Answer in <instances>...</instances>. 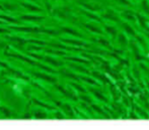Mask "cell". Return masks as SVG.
<instances>
[{"label":"cell","instance_id":"6da1fadb","mask_svg":"<svg viewBox=\"0 0 149 130\" xmlns=\"http://www.w3.org/2000/svg\"><path fill=\"white\" fill-rule=\"evenodd\" d=\"M8 54L9 56H13V58H19V60L24 61V62L29 63V64H30V65H33V66L39 67V68H41L42 70H44V71H48V72H50V73H57V72H55V71H54L53 69L49 68V67H47V66H44V65L40 64V63L36 62V61H33V60H30V58H26V56H22V54Z\"/></svg>","mask_w":149,"mask_h":130},{"label":"cell","instance_id":"7a4b0ae2","mask_svg":"<svg viewBox=\"0 0 149 130\" xmlns=\"http://www.w3.org/2000/svg\"><path fill=\"white\" fill-rule=\"evenodd\" d=\"M33 75L35 77H37V78H39L41 80H44V81H47V82L52 83V84H56V82H57V79H56V78H54V77H52V76H49V75H47V74H44V73H36V72H33Z\"/></svg>","mask_w":149,"mask_h":130},{"label":"cell","instance_id":"3957f363","mask_svg":"<svg viewBox=\"0 0 149 130\" xmlns=\"http://www.w3.org/2000/svg\"><path fill=\"white\" fill-rule=\"evenodd\" d=\"M102 17L106 18V19L112 20V21H116V22H120V17L115 13L113 10H108L106 13L102 14Z\"/></svg>","mask_w":149,"mask_h":130},{"label":"cell","instance_id":"277c9868","mask_svg":"<svg viewBox=\"0 0 149 130\" xmlns=\"http://www.w3.org/2000/svg\"><path fill=\"white\" fill-rule=\"evenodd\" d=\"M43 60L45 61L46 63H48L49 65H52L54 67H62L64 65V63L61 62V61L55 60V58H51V56H44Z\"/></svg>","mask_w":149,"mask_h":130},{"label":"cell","instance_id":"5b68a950","mask_svg":"<svg viewBox=\"0 0 149 130\" xmlns=\"http://www.w3.org/2000/svg\"><path fill=\"white\" fill-rule=\"evenodd\" d=\"M122 16L125 19H127L128 21H136L137 20L136 14L134 12H132L131 10H125V11H123L122 12Z\"/></svg>","mask_w":149,"mask_h":130},{"label":"cell","instance_id":"8992f818","mask_svg":"<svg viewBox=\"0 0 149 130\" xmlns=\"http://www.w3.org/2000/svg\"><path fill=\"white\" fill-rule=\"evenodd\" d=\"M56 88H57L58 90L61 92L62 94H64V96H66V97H68L69 99H72V100H76L77 98L75 97V95H73L71 92H69L68 90H66L64 87H62V86H60V85H56Z\"/></svg>","mask_w":149,"mask_h":130},{"label":"cell","instance_id":"52a82bcc","mask_svg":"<svg viewBox=\"0 0 149 130\" xmlns=\"http://www.w3.org/2000/svg\"><path fill=\"white\" fill-rule=\"evenodd\" d=\"M62 32H66V33H69V34L73 35V36H77V37H82V34L80 32H78L77 30L73 28H70V27H62L61 28Z\"/></svg>","mask_w":149,"mask_h":130},{"label":"cell","instance_id":"ba28073f","mask_svg":"<svg viewBox=\"0 0 149 130\" xmlns=\"http://www.w3.org/2000/svg\"><path fill=\"white\" fill-rule=\"evenodd\" d=\"M44 16L41 15H24V16H20V19H24V20H31V21H40V20H43L44 19Z\"/></svg>","mask_w":149,"mask_h":130},{"label":"cell","instance_id":"9c48e42d","mask_svg":"<svg viewBox=\"0 0 149 130\" xmlns=\"http://www.w3.org/2000/svg\"><path fill=\"white\" fill-rule=\"evenodd\" d=\"M91 91V93L93 94V96L96 98V99H98L100 101H102V102H108V99H107L106 97L104 96V94L102 93H100L98 90H95V89H91L90 90Z\"/></svg>","mask_w":149,"mask_h":130},{"label":"cell","instance_id":"30bf717a","mask_svg":"<svg viewBox=\"0 0 149 130\" xmlns=\"http://www.w3.org/2000/svg\"><path fill=\"white\" fill-rule=\"evenodd\" d=\"M61 108L63 109V111L66 113V115L68 117H70V118H73V117H74V113H73V110H72V108H71L70 105H68V104L61 105Z\"/></svg>","mask_w":149,"mask_h":130},{"label":"cell","instance_id":"8fae6325","mask_svg":"<svg viewBox=\"0 0 149 130\" xmlns=\"http://www.w3.org/2000/svg\"><path fill=\"white\" fill-rule=\"evenodd\" d=\"M64 41L65 43H70V45H78V47H87V45L83 41H80L78 39H62Z\"/></svg>","mask_w":149,"mask_h":130},{"label":"cell","instance_id":"7c38bea8","mask_svg":"<svg viewBox=\"0 0 149 130\" xmlns=\"http://www.w3.org/2000/svg\"><path fill=\"white\" fill-rule=\"evenodd\" d=\"M122 27H123L124 31H126L128 34L132 35V36H136L135 30H134V28L131 25H129L128 23H122Z\"/></svg>","mask_w":149,"mask_h":130},{"label":"cell","instance_id":"4fadbf2b","mask_svg":"<svg viewBox=\"0 0 149 130\" xmlns=\"http://www.w3.org/2000/svg\"><path fill=\"white\" fill-rule=\"evenodd\" d=\"M85 27L86 28H88L91 32H94V33H97V34H102V30L98 26H96V25H94V24H92V23H87V24H85Z\"/></svg>","mask_w":149,"mask_h":130},{"label":"cell","instance_id":"5bb4252c","mask_svg":"<svg viewBox=\"0 0 149 130\" xmlns=\"http://www.w3.org/2000/svg\"><path fill=\"white\" fill-rule=\"evenodd\" d=\"M118 43L121 47H125L128 45V39L124 33H119L118 34Z\"/></svg>","mask_w":149,"mask_h":130},{"label":"cell","instance_id":"9a60e30c","mask_svg":"<svg viewBox=\"0 0 149 130\" xmlns=\"http://www.w3.org/2000/svg\"><path fill=\"white\" fill-rule=\"evenodd\" d=\"M22 5L24 6V7L26 8V9L29 10H31V11H37V12H42L43 11V9H41V8H39L38 6H35V5H31L30 3H26V2H22Z\"/></svg>","mask_w":149,"mask_h":130},{"label":"cell","instance_id":"2e32d148","mask_svg":"<svg viewBox=\"0 0 149 130\" xmlns=\"http://www.w3.org/2000/svg\"><path fill=\"white\" fill-rule=\"evenodd\" d=\"M104 30L107 31V33H109V34L112 35V36H116V35L118 34V30H117L114 26L106 25L104 26Z\"/></svg>","mask_w":149,"mask_h":130},{"label":"cell","instance_id":"e0dca14e","mask_svg":"<svg viewBox=\"0 0 149 130\" xmlns=\"http://www.w3.org/2000/svg\"><path fill=\"white\" fill-rule=\"evenodd\" d=\"M136 17H137V20L139 21L140 25L143 27V28H147V19H146L144 16L139 15V14H136Z\"/></svg>","mask_w":149,"mask_h":130},{"label":"cell","instance_id":"ac0fdd59","mask_svg":"<svg viewBox=\"0 0 149 130\" xmlns=\"http://www.w3.org/2000/svg\"><path fill=\"white\" fill-rule=\"evenodd\" d=\"M140 5H141V9L143 10L147 15H149V2H148V0H141Z\"/></svg>","mask_w":149,"mask_h":130},{"label":"cell","instance_id":"d6986e66","mask_svg":"<svg viewBox=\"0 0 149 130\" xmlns=\"http://www.w3.org/2000/svg\"><path fill=\"white\" fill-rule=\"evenodd\" d=\"M70 68L74 69V70L78 71V72H80V73H84V74H89L88 70H86V69L83 68V67L77 66V65H73V64H71V65H70Z\"/></svg>","mask_w":149,"mask_h":130},{"label":"cell","instance_id":"ffe728a7","mask_svg":"<svg viewBox=\"0 0 149 130\" xmlns=\"http://www.w3.org/2000/svg\"><path fill=\"white\" fill-rule=\"evenodd\" d=\"M33 101L36 105H39V106L43 107V108H45V109H48V110H54V107L49 106V105L43 103V102H41V101H38V100H36V99H33Z\"/></svg>","mask_w":149,"mask_h":130},{"label":"cell","instance_id":"44dd1931","mask_svg":"<svg viewBox=\"0 0 149 130\" xmlns=\"http://www.w3.org/2000/svg\"><path fill=\"white\" fill-rule=\"evenodd\" d=\"M80 80H82V81L86 82V83H88V84H91V85L97 86V83H96L95 80L92 79V78H89V77H86V76H81V77H80Z\"/></svg>","mask_w":149,"mask_h":130},{"label":"cell","instance_id":"7402d4cb","mask_svg":"<svg viewBox=\"0 0 149 130\" xmlns=\"http://www.w3.org/2000/svg\"><path fill=\"white\" fill-rule=\"evenodd\" d=\"M66 60H69V61H73V62H77V63H81V64H85V65H87V64H89V62L88 61H86V60H83V58H73V56H67L66 58Z\"/></svg>","mask_w":149,"mask_h":130},{"label":"cell","instance_id":"603a6c76","mask_svg":"<svg viewBox=\"0 0 149 130\" xmlns=\"http://www.w3.org/2000/svg\"><path fill=\"white\" fill-rule=\"evenodd\" d=\"M47 114L46 113H42L41 111H36L35 112V114H33V118H36V119H45V118H47Z\"/></svg>","mask_w":149,"mask_h":130},{"label":"cell","instance_id":"cb8c5ba5","mask_svg":"<svg viewBox=\"0 0 149 130\" xmlns=\"http://www.w3.org/2000/svg\"><path fill=\"white\" fill-rule=\"evenodd\" d=\"M97 41H98V43H100V45H102V47H111L109 41L107 39H104V37H100V39H98Z\"/></svg>","mask_w":149,"mask_h":130},{"label":"cell","instance_id":"d4e9b609","mask_svg":"<svg viewBox=\"0 0 149 130\" xmlns=\"http://www.w3.org/2000/svg\"><path fill=\"white\" fill-rule=\"evenodd\" d=\"M91 107H92V108H93V110H95L96 112L98 113V114L104 115V116H106V117H109V116H107V115H106V113L104 112V110H102V108H100V107H98V106H96V105L92 104V105H91Z\"/></svg>","mask_w":149,"mask_h":130},{"label":"cell","instance_id":"484cf974","mask_svg":"<svg viewBox=\"0 0 149 130\" xmlns=\"http://www.w3.org/2000/svg\"><path fill=\"white\" fill-rule=\"evenodd\" d=\"M72 85V87H74V89H76L78 92H80V93H85L86 92V90L85 89H83V87L82 86H80V85H78V84H75V83H72L71 84Z\"/></svg>","mask_w":149,"mask_h":130},{"label":"cell","instance_id":"4316f807","mask_svg":"<svg viewBox=\"0 0 149 130\" xmlns=\"http://www.w3.org/2000/svg\"><path fill=\"white\" fill-rule=\"evenodd\" d=\"M79 98H80L82 101L86 102V103L91 104V98H90L88 95H80V97H79Z\"/></svg>","mask_w":149,"mask_h":130},{"label":"cell","instance_id":"83f0119b","mask_svg":"<svg viewBox=\"0 0 149 130\" xmlns=\"http://www.w3.org/2000/svg\"><path fill=\"white\" fill-rule=\"evenodd\" d=\"M138 111H139V116L140 117H142V118H149V115H148V113H146L145 111L143 110V109H137Z\"/></svg>","mask_w":149,"mask_h":130},{"label":"cell","instance_id":"f1b7e54d","mask_svg":"<svg viewBox=\"0 0 149 130\" xmlns=\"http://www.w3.org/2000/svg\"><path fill=\"white\" fill-rule=\"evenodd\" d=\"M117 1H118L119 3L123 4V5H126V6H130V5H131V3H130L129 0H117Z\"/></svg>","mask_w":149,"mask_h":130},{"label":"cell","instance_id":"f546056e","mask_svg":"<svg viewBox=\"0 0 149 130\" xmlns=\"http://www.w3.org/2000/svg\"><path fill=\"white\" fill-rule=\"evenodd\" d=\"M140 116H138V115L135 114V112H132L130 113V118H133V119H138Z\"/></svg>","mask_w":149,"mask_h":130},{"label":"cell","instance_id":"4dcf8cb0","mask_svg":"<svg viewBox=\"0 0 149 130\" xmlns=\"http://www.w3.org/2000/svg\"><path fill=\"white\" fill-rule=\"evenodd\" d=\"M7 32H9V30L7 28H0V33H7Z\"/></svg>","mask_w":149,"mask_h":130},{"label":"cell","instance_id":"1f68e13d","mask_svg":"<svg viewBox=\"0 0 149 130\" xmlns=\"http://www.w3.org/2000/svg\"><path fill=\"white\" fill-rule=\"evenodd\" d=\"M56 118H64V115H62L60 112H57V114H56Z\"/></svg>","mask_w":149,"mask_h":130},{"label":"cell","instance_id":"d6a6232c","mask_svg":"<svg viewBox=\"0 0 149 130\" xmlns=\"http://www.w3.org/2000/svg\"><path fill=\"white\" fill-rule=\"evenodd\" d=\"M147 88H148V89H149V82H148V83H147Z\"/></svg>","mask_w":149,"mask_h":130},{"label":"cell","instance_id":"836d02e7","mask_svg":"<svg viewBox=\"0 0 149 130\" xmlns=\"http://www.w3.org/2000/svg\"><path fill=\"white\" fill-rule=\"evenodd\" d=\"M31 1H36V0H31Z\"/></svg>","mask_w":149,"mask_h":130}]
</instances>
